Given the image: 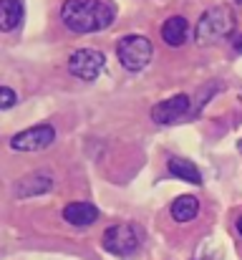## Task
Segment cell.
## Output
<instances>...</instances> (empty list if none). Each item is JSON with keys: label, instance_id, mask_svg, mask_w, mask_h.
Returning a JSON list of instances; mask_svg holds the SVG:
<instances>
[{"label": "cell", "instance_id": "cell-7", "mask_svg": "<svg viewBox=\"0 0 242 260\" xmlns=\"http://www.w3.org/2000/svg\"><path fill=\"white\" fill-rule=\"evenodd\" d=\"M187 111H189V96L187 93H177V96L152 106V121L161 124V126H169V124H177Z\"/></svg>", "mask_w": 242, "mask_h": 260}, {"label": "cell", "instance_id": "cell-9", "mask_svg": "<svg viewBox=\"0 0 242 260\" xmlns=\"http://www.w3.org/2000/svg\"><path fill=\"white\" fill-rule=\"evenodd\" d=\"M53 187V179L48 174L33 172L23 179L15 182V197H36V194H46Z\"/></svg>", "mask_w": 242, "mask_h": 260}, {"label": "cell", "instance_id": "cell-15", "mask_svg": "<svg viewBox=\"0 0 242 260\" xmlns=\"http://www.w3.org/2000/svg\"><path fill=\"white\" fill-rule=\"evenodd\" d=\"M235 51H242V36L237 38V41H235Z\"/></svg>", "mask_w": 242, "mask_h": 260}, {"label": "cell", "instance_id": "cell-11", "mask_svg": "<svg viewBox=\"0 0 242 260\" xmlns=\"http://www.w3.org/2000/svg\"><path fill=\"white\" fill-rule=\"evenodd\" d=\"M23 23V3L20 0H0V30L10 33Z\"/></svg>", "mask_w": 242, "mask_h": 260}, {"label": "cell", "instance_id": "cell-16", "mask_svg": "<svg viewBox=\"0 0 242 260\" xmlns=\"http://www.w3.org/2000/svg\"><path fill=\"white\" fill-rule=\"evenodd\" d=\"M237 233H240V235H242V215H240V217H237Z\"/></svg>", "mask_w": 242, "mask_h": 260}, {"label": "cell", "instance_id": "cell-17", "mask_svg": "<svg viewBox=\"0 0 242 260\" xmlns=\"http://www.w3.org/2000/svg\"><path fill=\"white\" fill-rule=\"evenodd\" d=\"M240 3H242V0H240Z\"/></svg>", "mask_w": 242, "mask_h": 260}, {"label": "cell", "instance_id": "cell-10", "mask_svg": "<svg viewBox=\"0 0 242 260\" xmlns=\"http://www.w3.org/2000/svg\"><path fill=\"white\" fill-rule=\"evenodd\" d=\"M187 36H189V23H187V18H182V15H171V18L161 25V38H164V43L171 46V48H179V46L187 41Z\"/></svg>", "mask_w": 242, "mask_h": 260}, {"label": "cell", "instance_id": "cell-1", "mask_svg": "<svg viewBox=\"0 0 242 260\" xmlns=\"http://www.w3.org/2000/svg\"><path fill=\"white\" fill-rule=\"evenodd\" d=\"M116 10L106 0H66L61 5V23L71 33H96L114 23Z\"/></svg>", "mask_w": 242, "mask_h": 260}, {"label": "cell", "instance_id": "cell-14", "mask_svg": "<svg viewBox=\"0 0 242 260\" xmlns=\"http://www.w3.org/2000/svg\"><path fill=\"white\" fill-rule=\"evenodd\" d=\"M18 104V96H15V91L8 86H0V111H5V109H13Z\"/></svg>", "mask_w": 242, "mask_h": 260}, {"label": "cell", "instance_id": "cell-8", "mask_svg": "<svg viewBox=\"0 0 242 260\" xmlns=\"http://www.w3.org/2000/svg\"><path fill=\"white\" fill-rule=\"evenodd\" d=\"M63 220L76 228H88L98 220V210L91 202H71L63 207Z\"/></svg>", "mask_w": 242, "mask_h": 260}, {"label": "cell", "instance_id": "cell-13", "mask_svg": "<svg viewBox=\"0 0 242 260\" xmlns=\"http://www.w3.org/2000/svg\"><path fill=\"white\" fill-rule=\"evenodd\" d=\"M169 172L189 184H202V172L197 170V165H192L189 159H182V157H171L169 159Z\"/></svg>", "mask_w": 242, "mask_h": 260}, {"label": "cell", "instance_id": "cell-3", "mask_svg": "<svg viewBox=\"0 0 242 260\" xmlns=\"http://www.w3.org/2000/svg\"><path fill=\"white\" fill-rule=\"evenodd\" d=\"M152 56H154V48H152L149 38H144V36H124V38L119 41V46H116V58H119V63H121L126 71H131V74L144 71V69L149 66Z\"/></svg>", "mask_w": 242, "mask_h": 260}, {"label": "cell", "instance_id": "cell-5", "mask_svg": "<svg viewBox=\"0 0 242 260\" xmlns=\"http://www.w3.org/2000/svg\"><path fill=\"white\" fill-rule=\"evenodd\" d=\"M103 63H106V58H103L101 51L81 48V51H76V53L68 58V74H71L74 79H79V81H88V84H91V81H96V79L101 76Z\"/></svg>", "mask_w": 242, "mask_h": 260}, {"label": "cell", "instance_id": "cell-12", "mask_svg": "<svg viewBox=\"0 0 242 260\" xmlns=\"http://www.w3.org/2000/svg\"><path fill=\"white\" fill-rule=\"evenodd\" d=\"M197 212H199V200L194 194H182L171 202V217L177 222H189L197 217Z\"/></svg>", "mask_w": 242, "mask_h": 260}, {"label": "cell", "instance_id": "cell-4", "mask_svg": "<svg viewBox=\"0 0 242 260\" xmlns=\"http://www.w3.org/2000/svg\"><path fill=\"white\" fill-rule=\"evenodd\" d=\"M139 230L129 222L124 225H111L106 233H103V250L111 253V255H119V258H129L139 250Z\"/></svg>", "mask_w": 242, "mask_h": 260}, {"label": "cell", "instance_id": "cell-6", "mask_svg": "<svg viewBox=\"0 0 242 260\" xmlns=\"http://www.w3.org/2000/svg\"><path fill=\"white\" fill-rule=\"evenodd\" d=\"M56 142V129L51 124H38L30 129H23L20 134H15L10 139V149L15 152H41L48 149Z\"/></svg>", "mask_w": 242, "mask_h": 260}, {"label": "cell", "instance_id": "cell-2", "mask_svg": "<svg viewBox=\"0 0 242 260\" xmlns=\"http://www.w3.org/2000/svg\"><path fill=\"white\" fill-rule=\"evenodd\" d=\"M237 28V18L232 13V8L227 5H215L210 10L202 13L199 23H197V30H194V38L199 46H212V43H220L225 38H230Z\"/></svg>", "mask_w": 242, "mask_h": 260}]
</instances>
